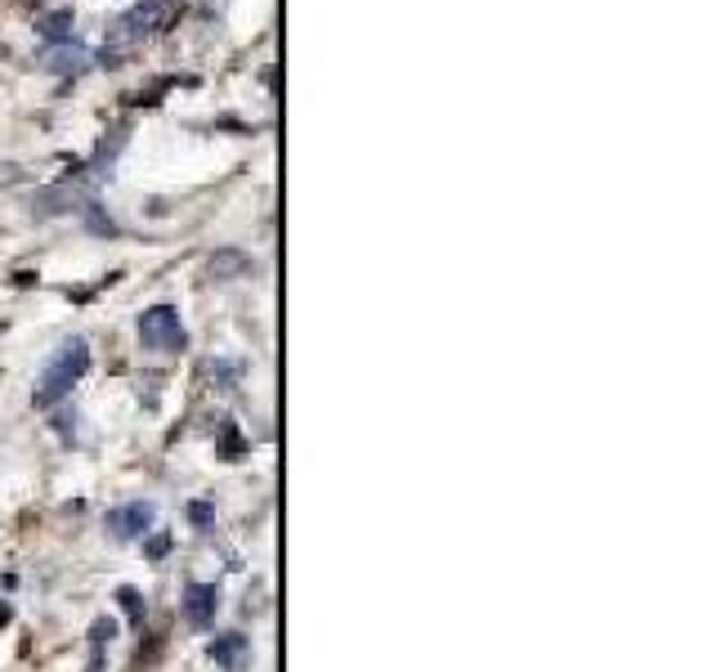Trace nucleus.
Here are the masks:
<instances>
[{
    "instance_id": "f257e3e1",
    "label": "nucleus",
    "mask_w": 717,
    "mask_h": 672,
    "mask_svg": "<svg viewBox=\"0 0 717 672\" xmlns=\"http://www.w3.org/2000/svg\"><path fill=\"white\" fill-rule=\"evenodd\" d=\"M86 368H90V350H86L82 336L63 342V346L50 355V364H45V372H41V381H36V403H41V409H50V403H58L63 394H68V390L82 381Z\"/></svg>"
},
{
    "instance_id": "f03ea898",
    "label": "nucleus",
    "mask_w": 717,
    "mask_h": 672,
    "mask_svg": "<svg viewBox=\"0 0 717 672\" xmlns=\"http://www.w3.org/2000/svg\"><path fill=\"white\" fill-rule=\"evenodd\" d=\"M140 342L149 350L171 355V350H184L188 336H184V323H180V314L171 305H153V310L140 314Z\"/></svg>"
},
{
    "instance_id": "7ed1b4c3",
    "label": "nucleus",
    "mask_w": 717,
    "mask_h": 672,
    "mask_svg": "<svg viewBox=\"0 0 717 672\" xmlns=\"http://www.w3.org/2000/svg\"><path fill=\"white\" fill-rule=\"evenodd\" d=\"M171 6H175V0H144V6H135L130 14H121V23H117V45H130V41H140V36L157 32V28L171 19Z\"/></svg>"
},
{
    "instance_id": "20e7f679",
    "label": "nucleus",
    "mask_w": 717,
    "mask_h": 672,
    "mask_svg": "<svg viewBox=\"0 0 717 672\" xmlns=\"http://www.w3.org/2000/svg\"><path fill=\"white\" fill-rule=\"evenodd\" d=\"M153 520H157L153 502H130V507L108 511V529H112L117 538H140V533H149Z\"/></svg>"
},
{
    "instance_id": "39448f33",
    "label": "nucleus",
    "mask_w": 717,
    "mask_h": 672,
    "mask_svg": "<svg viewBox=\"0 0 717 672\" xmlns=\"http://www.w3.org/2000/svg\"><path fill=\"white\" fill-rule=\"evenodd\" d=\"M216 605H220V596H216L211 583H188V592H184V619L193 628H207L216 619Z\"/></svg>"
},
{
    "instance_id": "423d86ee",
    "label": "nucleus",
    "mask_w": 717,
    "mask_h": 672,
    "mask_svg": "<svg viewBox=\"0 0 717 672\" xmlns=\"http://www.w3.org/2000/svg\"><path fill=\"white\" fill-rule=\"evenodd\" d=\"M36 32H41L45 45H68L73 41V10H54L50 19L36 23Z\"/></svg>"
},
{
    "instance_id": "0eeeda50",
    "label": "nucleus",
    "mask_w": 717,
    "mask_h": 672,
    "mask_svg": "<svg viewBox=\"0 0 717 672\" xmlns=\"http://www.w3.org/2000/svg\"><path fill=\"white\" fill-rule=\"evenodd\" d=\"M242 650H247V646H242V637H220V641L211 646V654H216V663H225L229 672H233V668L242 663Z\"/></svg>"
},
{
    "instance_id": "6e6552de",
    "label": "nucleus",
    "mask_w": 717,
    "mask_h": 672,
    "mask_svg": "<svg viewBox=\"0 0 717 672\" xmlns=\"http://www.w3.org/2000/svg\"><path fill=\"white\" fill-rule=\"evenodd\" d=\"M82 58H86V50L82 45H58L54 54H50V67H54V73H68V67H82Z\"/></svg>"
},
{
    "instance_id": "1a4fd4ad",
    "label": "nucleus",
    "mask_w": 717,
    "mask_h": 672,
    "mask_svg": "<svg viewBox=\"0 0 717 672\" xmlns=\"http://www.w3.org/2000/svg\"><path fill=\"white\" fill-rule=\"evenodd\" d=\"M121 600H126V610H130V615H140V596H135V592H130V587L121 592Z\"/></svg>"
},
{
    "instance_id": "9d476101",
    "label": "nucleus",
    "mask_w": 717,
    "mask_h": 672,
    "mask_svg": "<svg viewBox=\"0 0 717 672\" xmlns=\"http://www.w3.org/2000/svg\"><path fill=\"white\" fill-rule=\"evenodd\" d=\"M193 520H198V524H207V520H211V507H203V502H193Z\"/></svg>"
}]
</instances>
